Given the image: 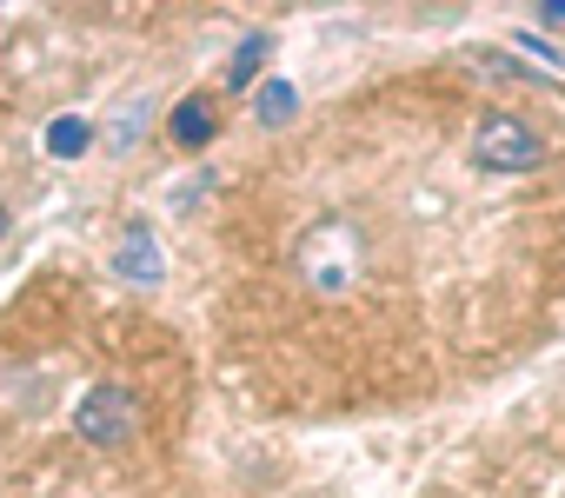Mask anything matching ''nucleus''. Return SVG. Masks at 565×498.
Returning a JSON list of instances; mask_svg holds the SVG:
<instances>
[{
  "label": "nucleus",
  "instance_id": "nucleus-5",
  "mask_svg": "<svg viewBox=\"0 0 565 498\" xmlns=\"http://www.w3.org/2000/svg\"><path fill=\"white\" fill-rule=\"evenodd\" d=\"M87 147H94V127H87L81 113H61V120L47 127V153H54V160H81Z\"/></svg>",
  "mask_w": 565,
  "mask_h": 498
},
{
  "label": "nucleus",
  "instance_id": "nucleus-8",
  "mask_svg": "<svg viewBox=\"0 0 565 498\" xmlns=\"http://www.w3.org/2000/svg\"><path fill=\"white\" fill-rule=\"evenodd\" d=\"M466 61H472V67H479V74H492V80H532V74H525V67H519V61H505V54H492V47H472V54H466Z\"/></svg>",
  "mask_w": 565,
  "mask_h": 498
},
{
  "label": "nucleus",
  "instance_id": "nucleus-11",
  "mask_svg": "<svg viewBox=\"0 0 565 498\" xmlns=\"http://www.w3.org/2000/svg\"><path fill=\"white\" fill-rule=\"evenodd\" d=\"M539 21H558V28H565V0H545V8H539Z\"/></svg>",
  "mask_w": 565,
  "mask_h": 498
},
{
  "label": "nucleus",
  "instance_id": "nucleus-12",
  "mask_svg": "<svg viewBox=\"0 0 565 498\" xmlns=\"http://www.w3.org/2000/svg\"><path fill=\"white\" fill-rule=\"evenodd\" d=\"M0 232H8V206H0Z\"/></svg>",
  "mask_w": 565,
  "mask_h": 498
},
{
  "label": "nucleus",
  "instance_id": "nucleus-10",
  "mask_svg": "<svg viewBox=\"0 0 565 498\" xmlns=\"http://www.w3.org/2000/svg\"><path fill=\"white\" fill-rule=\"evenodd\" d=\"M519 47H525V54H539V61H545V67H552V61H558V54H552V47H545V41H539V34H519Z\"/></svg>",
  "mask_w": 565,
  "mask_h": 498
},
{
  "label": "nucleus",
  "instance_id": "nucleus-2",
  "mask_svg": "<svg viewBox=\"0 0 565 498\" xmlns=\"http://www.w3.org/2000/svg\"><path fill=\"white\" fill-rule=\"evenodd\" d=\"M74 425H81V439H87V445L114 452V445H127V439L140 432V399H134L127 386H94V392L81 399Z\"/></svg>",
  "mask_w": 565,
  "mask_h": 498
},
{
  "label": "nucleus",
  "instance_id": "nucleus-7",
  "mask_svg": "<svg viewBox=\"0 0 565 498\" xmlns=\"http://www.w3.org/2000/svg\"><path fill=\"white\" fill-rule=\"evenodd\" d=\"M266 47H273L266 34H246V41L233 47V61H226V87H233V94H239V87H253V67L266 61Z\"/></svg>",
  "mask_w": 565,
  "mask_h": 498
},
{
  "label": "nucleus",
  "instance_id": "nucleus-4",
  "mask_svg": "<svg viewBox=\"0 0 565 498\" xmlns=\"http://www.w3.org/2000/svg\"><path fill=\"white\" fill-rule=\"evenodd\" d=\"M167 133H173L180 147H206V140H213V107H206L200 94H186V100L167 113Z\"/></svg>",
  "mask_w": 565,
  "mask_h": 498
},
{
  "label": "nucleus",
  "instance_id": "nucleus-3",
  "mask_svg": "<svg viewBox=\"0 0 565 498\" xmlns=\"http://www.w3.org/2000/svg\"><path fill=\"white\" fill-rule=\"evenodd\" d=\"M114 273L134 280V286H160V280H167V260H160L153 232H127V239L114 246Z\"/></svg>",
  "mask_w": 565,
  "mask_h": 498
},
{
  "label": "nucleus",
  "instance_id": "nucleus-9",
  "mask_svg": "<svg viewBox=\"0 0 565 498\" xmlns=\"http://www.w3.org/2000/svg\"><path fill=\"white\" fill-rule=\"evenodd\" d=\"M140 120H147V100H127V107H120V120H114V133H107V147H114V153H127V147H134V133H140Z\"/></svg>",
  "mask_w": 565,
  "mask_h": 498
},
{
  "label": "nucleus",
  "instance_id": "nucleus-1",
  "mask_svg": "<svg viewBox=\"0 0 565 498\" xmlns=\"http://www.w3.org/2000/svg\"><path fill=\"white\" fill-rule=\"evenodd\" d=\"M539 166V133L519 113H486L472 127V173H525Z\"/></svg>",
  "mask_w": 565,
  "mask_h": 498
},
{
  "label": "nucleus",
  "instance_id": "nucleus-6",
  "mask_svg": "<svg viewBox=\"0 0 565 498\" xmlns=\"http://www.w3.org/2000/svg\"><path fill=\"white\" fill-rule=\"evenodd\" d=\"M294 107H300V94H294L287 80H266V87H259V107H253V113H259V127H273V133H279V127L294 120Z\"/></svg>",
  "mask_w": 565,
  "mask_h": 498
}]
</instances>
